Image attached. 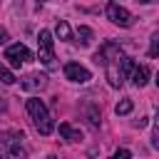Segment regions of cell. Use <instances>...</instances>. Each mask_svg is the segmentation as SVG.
Listing matches in <instances>:
<instances>
[{
    "instance_id": "2",
    "label": "cell",
    "mask_w": 159,
    "mask_h": 159,
    "mask_svg": "<svg viewBox=\"0 0 159 159\" xmlns=\"http://www.w3.org/2000/svg\"><path fill=\"white\" fill-rule=\"evenodd\" d=\"M27 114H30V119H32V124H35V129H37L40 134L47 137V134L55 129V122H52V117H50V112H47V107H45L42 99L30 97V99H27Z\"/></svg>"
},
{
    "instance_id": "6",
    "label": "cell",
    "mask_w": 159,
    "mask_h": 159,
    "mask_svg": "<svg viewBox=\"0 0 159 159\" xmlns=\"http://www.w3.org/2000/svg\"><path fill=\"white\" fill-rule=\"evenodd\" d=\"M107 17H109L114 25H119V27H129V25L134 22L132 12H129L127 7H122V5H117V2H109V5H107Z\"/></svg>"
},
{
    "instance_id": "3",
    "label": "cell",
    "mask_w": 159,
    "mask_h": 159,
    "mask_svg": "<svg viewBox=\"0 0 159 159\" xmlns=\"http://www.w3.org/2000/svg\"><path fill=\"white\" fill-rule=\"evenodd\" d=\"M25 134L22 132H5L0 139V157L2 159H25V147H22Z\"/></svg>"
},
{
    "instance_id": "7",
    "label": "cell",
    "mask_w": 159,
    "mask_h": 159,
    "mask_svg": "<svg viewBox=\"0 0 159 159\" xmlns=\"http://www.w3.org/2000/svg\"><path fill=\"white\" fill-rule=\"evenodd\" d=\"M65 77H67L70 82H80V84H84V82L92 80L89 70L82 67V65H77V62H67V65H65Z\"/></svg>"
},
{
    "instance_id": "9",
    "label": "cell",
    "mask_w": 159,
    "mask_h": 159,
    "mask_svg": "<svg viewBox=\"0 0 159 159\" xmlns=\"http://www.w3.org/2000/svg\"><path fill=\"white\" fill-rule=\"evenodd\" d=\"M60 134H62L67 142H80V139H82V132H80V129H75V127H72V124H67V122H62V124H60Z\"/></svg>"
},
{
    "instance_id": "8",
    "label": "cell",
    "mask_w": 159,
    "mask_h": 159,
    "mask_svg": "<svg viewBox=\"0 0 159 159\" xmlns=\"http://www.w3.org/2000/svg\"><path fill=\"white\" fill-rule=\"evenodd\" d=\"M45 87V77L42 75H27L25 80H22V89H42Z\"/></svg>"
},
{
    "instance_id": "10",
    "label": "cell",
    "mask_w": 159,
    "mask_h": 159,
    "mask_svg": "<svg viewBox=\"0 0 159 159\" xmlns=\"http://www.w3.org/2000/svg\"><path fill=\"white\" fill-rule=\"evenodd\" d=\"M147 77H149V70H147L144 65L134 67V72H132V82H134L137 87H144V84H147Z\"/></svg>"
},
{
    "instance_id": "1",
    "label": "cell",
    "mask_w": 159,
    "mask_h": 159,
    "mask_svg": "<svg viewBox=\"0 0 159 159\" xmlns=\"http://www.w3.org/2000/svg\"><path fill=\"white\" fill-rule=\"evenodd\" d=\"M94 62L104 65V72H107V80L112 87H122L127 80V72L132 70V60L119 50L117 42H104L102 50L94 55Z\"/></svg>"
},
{
    "instance_id": "12",
    "label": "cell",
    "mask_w": 159,
    "mask_h": 159,
    "mask_svg": "<svg viewBox=\"0 0 159 159\" xmlns=\"http://www.w3.org/2000/svg\"><path fill=\"white\" fill-rule=\"evenodd\" d=\"M77 37H80L82 45H89V42H92V30H89L87 25H80V27H77Z\"/></svg>"
},
{
    "instance_id": "17",
    "label": "cell",
    "mask_w": 159,
    "mask_h": 159,
    "mask_svg": "<svg viewBox=\"0 0 159 159\" xmlns=\"http://www.w3.org/2000/svg\"><path fill=\"white\" fill-rule=\"evenodd\" d=\"M152 55H159V40L154 37V45H152Z\"/></svg>"
},
{
    "instance_id": "14",
    "label": "cell",
    "mask_w": 159,
    "mask_h": 159,
    "mask_svg": "<svg viewBox=\"0 0 159 159\" xmlns=\"http://www.w3.org/2000/svg\"><path fill=\"white\" fill-rule=\"evenodd\" d=\"M152 144L159 149V109H157V117H154V132H152Z\"/></svg>"
},
{
    "instance_id": "4",
    "label": "cell",
    "mask_w": 159,
    "mask_h": 159,
    "mask_svg": "<svg viewBox=\"0 0 159 159\" xmlns=\"http://www.w3.org/2000/svg\"><path fill=\"white\" fill-rule=\"evenodd\" d=\"M37 57L47 70H55V47H52L50 30H40V35H37Z\"/></svg>"
},
{
    "instance_id": "15",
    "label": "cell",
    "mask_w": 159,
    "mask_h": 159,
    "mask_svg": "<svg viewBox=\"0 0 159 159\" xmlns=\"http://www.w3.org/2000/svg\"><path fill=\"white\" fill-rule=\"evenodd\" d=\"M109 159H132V154H129V149H117Z\"/></svg>"
},
{
    "instance_id": "18",
    "label": "cell",
    "mask_w": 159,
    "mask_h": 159,
    "mask_svg": "<svg viewBox=\"0 0 159 159\" xmlns=\"http://www.w3.org/2000/svg\"><path fill=\"white\" fill-rule=\"evenodd\" d=\"M137 2H157V0H137Z\"/></svg>"
},
{
    "instance_id": "11",
    "label": "cell",
    "mask_w": 159,
    "mask_h": 159,
    "mask_svg": "<svg viewBox=\"0 0 159 159\" xmlns=\"http://www.w3.org/2000/svg\"><path fill=\"white\" fill-rule=\"evenodd\" d=\"M55 32H57V37H60V40H72V30H70L67 20H57V27H55Z\"/></svg>"
},
{
    "instance_id": "16",
    "label": "cell",
    "mask_w": 159,
    "mask_h": 159,
    "mask_svg": "<svg viewBox=\"0 0 159 159\" xmlns=\"http://www.w3.org/2000/svg\"><path fill=\"white\" fill-rule=\"evenodd\" d=\"M2 82H5V84H12V82H15V77H12V72H10L7 67H2Z\"/></svg>"
},
{
    "instance_id": "20",
    "label": "cell",
    "mask_w": 159,
    "mask_h": 159,
    "mask_svg": "<svg viewBox=\"0 0 159 159\" xmlns=\"http://www.w3.org/2000/svg\"><path fill=\"white\" fill-rule=\"evenodd\" d=\"M47 159H57V157H55V154H50V157H47Z\"/></svg>"
},
{
    "instance_id": "5",
    "label": "cell",
    "mask_w": 159,
    "mask_h": 159,
    "mask_svg": "<svg viewBox=\"0 0 159 159\" xmlns=\"http://www.w3.org/2000/svg\"><path fill=\"white\" fill-rule=\"evenodd\" d=\"M2 57L12 65V67H20L22 62H30L32 60V52L25 47V45H20V42H15V45H7L5 47V52H2Z\"/></svg>"
},
{
    "instance_id": "13",
    "label": "cell",
    "mask_w": 159,
    "mask_h": 159,
    "mask_svg": "<svg viewBox=\"0 0 159 159\" xmlns=\"http://www.w3.org/2000/svg\"><path fill=\"white\" fill-rule=\"evenodd\" d=\"M132 107H134V104H132V99H119V102H117V107H114V112H117V114H129V112H132Z\"/></svg>"
},
{
    "instance_id": "19",
    "label": "cell",
    "mask_w": 159,
    "mask_h": 159,
    "mask_svg": "<svg viewBox=\"0 0 159 159\" xmlns=\"http://www.w3.org/2000/svg\"><path fill=\"white\" fill-rule=\"evenodd\" d=\"M154 82H157V84H159V72H157V80H154Z\"/></svg>"
}]
</instances>
